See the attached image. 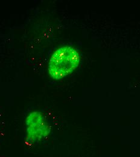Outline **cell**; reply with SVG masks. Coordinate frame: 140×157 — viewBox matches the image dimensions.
<instances>
[{
	"mask_svg": "<svg viewBox=\"0 0 140 157\" xmlns=\"http://www.w3.org/2000/svg\"><path fill=\"white\" fill-rule=\"evenodd\" d=\"M81 56L79 51L70 45L57 48L48 63V73L53 80H59L72 74L79 66Z\"/></svg>",
	"mask_w": 140,
	"mask_h": 157,
	"instance_id": "1",
	"label": "cell"
},
{
	"mask_svg": "<svg viewBox=\"0 0 140 157\" xmlns=\"http://www.w3.org/2000/svg\"><path fill=\"white\" fill-rule=\"evenodd\" d=\"M51 128L44 114L38 110L30 111L25 119V143L32 146L48 137Z\"/></svg>",
	"mask_w": 140,
	"mask_h": 157,
	"instance_id": "2",
	"label": "cell"
}]
</instances>
